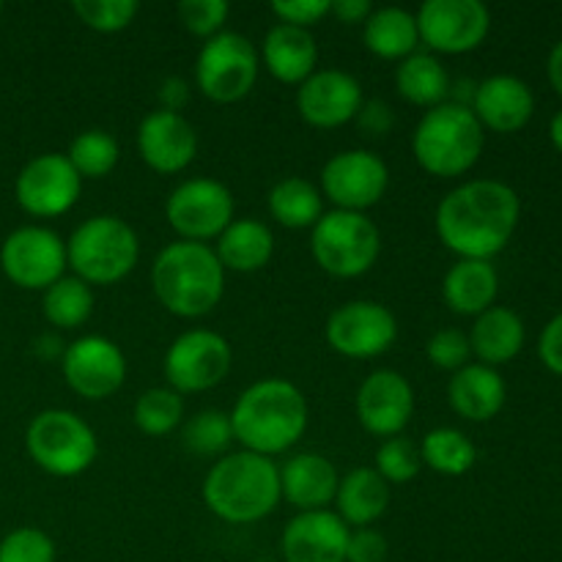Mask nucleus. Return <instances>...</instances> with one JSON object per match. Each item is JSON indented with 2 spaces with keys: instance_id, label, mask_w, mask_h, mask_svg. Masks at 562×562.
I'll return each mask as SVG.
<instances>
[{
  "instance_id": "nucleus-1",
  "label": "nucleus",
  "mask_w": 562,
  "mask_h": 562,
  "mask_svg": "<svg viewBox=\"0 0 562 562\" xmlns=\"http://www.w3.org/2000/svg\"><path fill=\"white\" fill-rule=\"evenodd\" d=\"M521 220V198L499 179H472L439 201L437 236L459 258L492 261L514 239Z\"/></svg>"
},
{
  "instance_id": "nucleus-2",
  "label": "nucleus",
  "mask_w": 562,
  "mask_h": 562,
  "mask_svg": "<svg viewBox=\"0 0 562 562\" xmlns=\"http://www.w3.org/2000/svg\"><path fill=\"white\" fill-rule=\"evenodd\" d=\"M228 417L241 450L274 459L305 437L311 409L294 382L261 379L236 398Z\"/></svg>"
},
{
  "instance_id": "nucleus-3",
  "label": "nucleus",
  "mask_w": 562,
  "mask_h": 562,
  "mask_svg": "<svg viewBox=\"0 0 562 562\" xmlns=\"http://www.w3.org/2000/svg\"><path fill=\"white\" fill-rule=\"evenodd\" d=\"M203 505L228 525H256L280 505V467L274 459L236 450L203 477Z\"/></svg>"
},
{
  "instance_id": "nucleus-4",
  "label": "nucleus",
  "mask_w": 562,
  "mask_h": 562,
  "mask_svg": "<svg viewBox=\"0 0 562 562\" xmlns=\"http://www.w3.org/2000/svg\"><path fill=\"white\" fill-rule=\"evenodd\" d=\"M151 289L173 316L203 318L223 300L225 269L212 245L170 241L151 263Z\"/></svg>"
},
{
  "instance_id": "nucleus-5",
  "label": "nucleus",
  "mask_w": 562,
  "mask_h": 562,
  "mask_svg": "<svg viewBox=\"0 0 562 562\" xmlns=\"http://www.w3.org/2000/svg\"><path fill=\"white\" fill-rule=\"evenodd\" d=\"M486 146V130L467 104L448 99L423 113L412 132V154L426 173L456 179L470 173Z\"/></svg>"
},
{
  "instance_id": "nucleus-6",
  "label": "nucleus",
  "mask_w": 562,
  "mask_h": 562,
  "mask_svg": "<svg viewBox=\"0 0 562 562\" xmlns=\"http://www.w3.org/2000/svg\"><path fill=\"white\" fill-rule=\"evenodd\" d=\"M66 261L82 283L115 285L140 261V239L126 220L93 214L66 239Z\"/></svg>"
},
{
  "instance_id": "nucleus-7",
  "label": "nucleus",
  "mask_w": 562,
  "mask_h": 562,
  "mask_svg": "<svg viewBox=\"0 0 562 562\" xmlns=\"http://www.w3.org/2000/svg\"><path fill=\"white\" fill-rule=\"evenodd\" d=\"M313 261L327 274L340 280H355L371 272L382 252V234L368 214L360 212H324L311 228Z\"/></svg>"
},
{
  "instance_id": "nucleus-8",
  "label": "nucleus",
  "mask_w": 562,
  "mask_h": 562,
  "mask_svg": "<svg viewBox=\"0 0 562 562\" xmlns=\"http://www.w3.org/2000/svg\"><path fill=\"white\" fill-rule=\"evenodd\" d=\"M25 448L33 464L55 477L82 475L99 456L93 428L69 409L38 412L25 431Z\"/></svg>"
},
{
  "instance_id": "nucleus-9",
  "label": "nucleus",
  "mask_w": 562,
  "mask_h": 562,
  "mask_svg": "<svg viewBox=\"0 0 562 562\" xmlns=\"http://www.w3.org/2000/svg\"><path fill=\"white\" fill-rule=\"evenodd\" d=\"M261 58L245 33L223 31L206 38L195 60V86L217 104H234L256 88Z\"/></svg>"
},
{
  "instance_id": "nucleus-10",
  "label": "nucleus",
  "mask_w": 562,
  "mask_h": 562,
  "mask_svg": "<svg viewBox=\"0 0 562 562\" xmlns=\"http://www.w3.org/2000/svg\"><path fill=\"white\" fill-rule=\"evenodd\" d=\"M234 366V349L214 329H187L168 346L162 360L165 382L179 395L214 390Z\"/></svg>"
},
{
  "instance_id": "nucleus-11",
  "label": "nucleus",
  "mask_w": 562,
  "mask_h": 562,
  "mask_svg": "<svg viewBox=\"0 0 562 562\" xmlns=\"http://www.w3.org/2000/svg\"><path fill=\"white\" fill-rule=\"evenodd\" d=\"M165 217L181 241L209 245L236 220L234 192L217 179H187L165 201Z\"/></svg>"
},
{
  "instance_id": "nucleus-12",
  "label": "nucleus",
  "mask_w": 562,
  "mask_h": 562,
  "mask_svg": "<svg viewBox=\"0 0 562 562\" xmlns=\"http://www.w3.org/2000/svg\"><path fill=\"white\" fill-rule=\"evenodd\" d=\"M415 16L420 44L437 58L472 53L492 31V11L481 0H426Z\"/></svg>"
},
{
  "instance_id": "nucleus-13",
  "label": "nucleus",
  "mask_w": 562,
  "mask_h": 562,
  "mask_svg": "<svg viewBox=\"0 0 562 562\" xmlns=\"http://www.w3.org/2000/svg\"><path fill=\"white\" fill-rule=\"evenodd\" d=\"M329 349L349 360H373L390 351L398 340V322L393 311L376 300H351L335 307L324 327Z\"/></svg>"
},
{
  "instance_id": "nucleus-14",
  "label": "nucleus",
  "mask_w": 562,
  "mask_h": 562,
  "mask_svg": "<svg viewBox=\"0 0 562 562\" xmlns=\"http://www.w3.org/2000/svg\"><path fill=\"white\" fill-rule=\"evenodd\" d=\"M390 187V168L368 148L338 151L322 168V195L340 212H360L376 206Z\"/></svg>"
},
{
  "instance_id": "nucleus-15",
  "label": "nucleus",
  "mask_w": 562,
  "mask_h": 562,
  "mask_svg": "<svg viewBox=\"0 0 562 562\" xmlns=\"http://www.w3.org/2000/svg\"><path fill=\"white\" fill-rule=\"evenodd\" d=\"M5 278L25 291H47L69 269L66 241L44 225H22L5 236L0 247Z\"/></svg>"
},
{
  "instance_id": "nucleus-16",
  "label": "nucleus",
  "mask_w": 562,
  "mask_h": 562,
  "mask_svg": "<svg viewBox=\"0 0 562 562\" xmlns=\"http://www.w3.org/2000/svg\"><path fill=\"white\" fill-rule=\"evenodd\" d=\"M60 371L71 393L86 401H104L126 382V357L104 335H82L60 355Z\"/></svg>"
},
{
  "instance_id": "nucleus-17",
  "label": "nucleus",
  "mask_w": 562,
  "mask_h": 562,
  "mask_svg": "<svg viewBox=\"0 0 562 562\" xmlns=\"http://www.w3.org/2000/svg\"><path fill=\"white\" fill-rule=\"evenodd\" d=\"M82 192V179L66 154H38L14 181V195L22 212L38 220H53L71 212Z\"/></svg>"
},
{
  "instance_id": "nucleus-18",
  "label": "nucleus",
  "mask_w": 562,
  "mask_h": 562,
  "mask_svg": "<svg viewBox=\"0 0 562 562\" xmlns=\"http://www.w3.org/2000/svg\"><path fill=\"white\" fill-rule=\"evenodd\" d=\"M357 420L379 439L401 437L415 415V390L398 371L379 368L362 379L357 390Z\"/></svg>"
},
{
  "instance_id": "nucleus-19",
  "label": "nucleus",
  "mask_w": 562,
  "mask_h": 562,
  "mask_svg": "<svg viewBox=\"0 0 562 562\" xmlns=\"http://www.w3.org/2000/svg\"><path fill=\"white\" fill-rule=\"evenodd\" d=\"M366 93L360 80L344 69H316L296 86V110L316 130H338L357 119Z\"/></svg>"
},
{
  "instance_id": "nucleus-20",
  "label": "nucleus",
  "mask_w": 562,
  "mask_h": 562,
  "mask_svg": "<svg viewBox=\"0 0 562 562\" xmlns=\"http://www.w3.org/2000/svg\"><path fill=\"white\" fill-rule=\"evenodd\" d=\"M137 154L154 173H181L198 157V132L181 113L151 110L137 126Z\"/></svg>"
},
{
  "instance_id": "nucleus-21",
  "label": "nucleus",
  "mask_w": 562,
  "mask_h": 562,
  "mask_svg": "<svg viewBox=\"0 0 562 562\" xmlns=\"http://www.w3.org/2000/svg\"><path fill=\"white\" fill-rule=\"evenodd\" d=\"M351 527L335 510L296 514L280 536L285 562H346Z\"/></svg>"
},
{
  "instance_id": "nucleus-22",
  "label": "nucleus",
  "mask_w": 562,
  "mask_h": 562,
  "mask_svg": "<svg viewBox=\"0 0 562 562\" xmlns=\"http://www.w3.org/2000/svg\"><path fill=\"white\" fill-rule=\"evenodd\" d=\"M470 110L481 121L483 130L514 135L530 124L536 113V97L521 77L492 75L475 86Z\"/></svg>"
},
{
  "instance_id": "nucleus-23",
  "label": "nucleus",
  "mask_w": 562,
  "mask_h": 562,
  "mask_svg": "<svg viewBox=\"0 0 562 562\" xmlns=\"http://www.w3.org/2000/svg\"><path fill=\"white\" fill-rule=\"evenodd\" d=\"M340 475L322 453H296L280 467V497L300 514L329 510L335 503Z\"/></svg>"
},
{
  "instance_id": "nucleus-24",
  "label": "nucleus",
  "mask_w": 562,
  "mask_h": 562,
  "mask_svg": "<svg viewBox=\"0 0 562 562\" xmlns=\"http://www.w3.org/2000/svg\"><path fill=\"white\" fill-rule=\"evenodd\" d=\"M508 401V384L497 368L470 362L448 382V404L470 423H488L503 412Z\"/></svg>"
},
{
  "instance_id": "nucleus-25",
  "label": "nucleus",
  "mask_w": 562,
  "mask_h": 562,
  "mask_svg": "<svg viewBox=\"0 0 562 562\" xmlns=\"http://www.w3.org/2000/svg\"><path fill=\"white\" fill-rule=\"evenodd\" d=\"M258 58L274 80L285 86H302L318 69V44L305 27L278 22L263 36Z\"/></svg>"
},
{
  "instance_id": "nucleus-26",
  "label": "nucleus",
  "mask_w": 562,
  "mask_h": 562,
  "mask_svg": "<svg viewBox=\"0 0 562 562\" xmlns=\"http://www.w3.org/2000/svg\"><path fill=\"white\" fill-rule=\"evenodd\" d=\"M499 274L492 261L459 258L442 280V300L456 316L477 318L497 305Z\"/></svg>"
},
{
  "instance_id": "nucleus-27",
  "label": "nucleus",
  "mask_w": 562,
  "mask_h": 562,
  "mask_svg": "<svg viewBox=\"0 0 562 562\" xmlns=\"http://www.w3.org/2000/svg\"><path fill=\"white\" fill-rule=\"evenodd\" d=\"M467 338H470V349L481 366L499 368L521 355L527 327L519 313L510 311V307L494 305L475 318Z\"/></svg>"
},
{
  "instance_id": "nucleus-28",
  "label": "nucleus",
  "mask_w": 562,
  "mask_h": 562,
  "mask_svg": "<svg viewBox=\"0 0 562 562\" xmlns=\"http://www.w3.org/2000/svg\"><path fill=\"white\" fill-rule=\"evenodd\" d=\"M333 505L351 530L373 527L390 508V483L373 467H357L340 477Z\"/></svg>"
},
{
  "instance_id": "nucleus-29",
  "label": "nucleus",
  "mask_w": 562,
  "mask_h": 562,
  "mask_svg": "<svg viewBox=\"0 0 562 562\" xmlns=\"http://www.w3.org/2000/svg\"><path fill=\"white\" fill-rule=\"evenodd\" d=\"M225 272L250 274L267 267L274 256V234L256 217H236L214 241Z\"/></svg>"
},
{
  "instance_id": "nucleus-30",
  "label": "nucleus",
  "mask_w": 562,
  "mask_h": 562,
  "mask_svg": "<svg viewBox=\"0 0 562 562\" xmlns=\"http://www.w3.org/2000/svg\"><path fill=\"white\" fill-rule=\"evenodd\" d=\"M362 44L368 53L382 60H404L420 47V31L417 16L401 5H382L373 9L371 16L362 22Z\"/></svg>"
},
{
  "instance_id": "nucleus-31",
  "label": "nucleus",
  "mask_w": 562,
  "mask_h": 562,
  "mask_svg": "<svg viewBox=\"0 0 562 562\" xmlns=\"http://www.w3.org/2000/svg\"><path fill=\"white\" fill-rule=\"evenodd\" d=\"M395 88L409 104L431 110L448 102L453 82L437 55L417 49L415 55L395 66Z\"/></svg>"
},
{
  "instance_id": "nucleus-32",
  "label": "nucleus",
  "mask_w": 562,
  "mask_h": 562,
  "mask_svg": "<svg viewBox=\"0 0 562 562\" xmlns=\"http://www.w3.org/2000/svg\"><path fill=\"white\" fill-rule=\"evenodd\" d=\"M267 206L274 223H280L283 228L291 231L313 228V225L324 217L322 190H318L313 181L302 179V176L280 179L278 184L269 190Z\"/></svg>"
},
{
  "instance_id": "nucleus-33",
  "label": "nucleus",
  "mask_w": 562,
  "mask_h": 562,
  "mask_svg": "<svg viewBox=\"0 0 562 562\" xmlns=\"http://www.w3.org/2000/svg\"><path fill=\"white\" fill-rule=\"evenodd\" d=\"M423 467L439 472V475L459 477L475 467L477 448L459 428H434L420 442Z\"/></svg>"
},
{
  "instance_id": "nucleus-34",
  "label": "nucleus",
  "mask_w": 562,
  "mask_h": 562,
  "mask_svg": "<svg viewBox=\"0 0 562 562\" xmlns=\"http://www.w3.org/2000/svg\"><path fill=\"white\" fill-rule=\"evenodd\" d=\"M93 291L75 274H64L58 283L49 285L42 296L44 318L55 329H77L88 324L93 313Z\"/></svg>"
},
{
  "instance_id": "nucleus-35",
  "label": "nucleus",
  "mask_w": 562,
  "mask_h": 562,
  "mask_svg": "<svg viewBox=\"0 0 562 562\" xmlns=\"http://www.w3.org/2000/svg\"><path fill=\"white\" fill-rule=\"evenodd\" d=\"M121 157L119 140L104 130H86L69 143L66 159L77 170L82 181L86 179H104L115 170Z\"/></svg>"
},
{
  "instance_id": "nucleus-36",
  "label": "nucleus",
  "mask_w": 562,
  "mask_h": 562,
  "mask_svg": "<svg viewBox=\"0 0 562 562\" xmlns=\"http://www.w3.org/2000/svg\"><path fill=\"white\" fill-rule=\"evenodd\" d=\"M132 417H135V426L146 437H168L170 431H176L184 423V398L176 390H170L168 384L151 387L135 401Z\"/></svg>"
},
{
  "instance_id": "nucleus-37",
  "label": "nucleus",
  "mask_w": 562,
  "mask_h": 562,
  "mask_svg": "<svg viewBox=\"0 0 562 562\" xmlns=\"http://www.w3.org/2000/svg\"><path fill=\"white\" fill-rule=\"evenodd\" d=\"M184 448L195 456H206V459H223L228 453L234 439V426H231V417L220 409H203L198 415H192L184 423Z\"/></svg>"
},
{
  "instance_id": "nucleus-38",
  "label": "nucleus",
  "mask_w": 562,
  "mask_h": 562,
  "mask_svg": "<svg viewBox=\"0 0 562 562\" xmlns=\"http://www.w3.org/2000/svg\"><path fill=\"white\" fill-rule=\"evenodd\" d=\"M77 20L97 33H121L135 22L140 3L137 0H75Z\"/></svg>"
},
{
  "instance_id": "nucleus-39",
  "label": "nucleus",
  "mask_w": 562,
  "mask_h": 562,
  "mask_svg": "<svg viewBox=\"0 0 562 562\" xmlns=\"http://www.w3.org/2000/svg\"><path fill=\"white\" fill-rule=\"evenodd\" d=\"M373 470H376L390 486L409 483L412 477H417V472L423 470L420 448L406 437L382 439V445H379L376 450V467H373Z\"/></svg>"
},
{
  "instance_id": "nucleus-40",
  "label": "nucleus",
  "mask_w": 562,
  "mask_h": 562,
  "mask_svg": "<svg viewBox=\"0 0 562 562\" xmlns=\"http://www.w3.org/2000/svg\"><path fill=\"white\" fill-rule=\"evenodd\" d=\"M0 562H55V543L38 527H16L0 541Z\"/></svg>"
},
{
  "instance_id": "nucleus-41",
  "label": "nucleus",
  "mask_w": 562,
  "mask_h": 562,
  "mask_svg": "<svg viewBox=\"0 0 562 562\" xmlns=\"http://www.w3.org/2000/svg\"><path fill=\"white\" fill-rule=\"evenodd\" d=\"M228 14L231 5L225 0H181L179 3L181 25L203 42L225 31Z\"/></svg>"
},
{
  "instance_id": "nucleus-42",
  "label": "nucleus",
  "mask_w": 562,
  "mask_h": 562,
  "mask_svg": "<svg viewBox=\"0 0 562 562\" xmlns=\"http://www.w3.org/2000/svg\"><path fill=\"white\" fill-rule=\"evenodd\" d=\"M426 357L431 366L442 368V371H461L464 366H470V338L467 333L456 327H442L439 333H434L426 344Z\"/></svg>"
},
{
  "instance_id": "nucleus-43",
  "label": "nucleus",
  "mask_w": 562,
  "mask_h": 562,
  "mask_svg": "<svg viewBox=\"0 0 562 562\" xmlns=\"http://www.w3.org/2000/svg\"><path fill=\"white\" fill-rule=\"evenodd\" d=\"M272 14L278 16L283 25L305 27L311 31L316 22L329 16V0H274Z\"/></svg>"
},
{
  "instance_id": "nucleus-44",
  "label": "nucleus",
  "mask_w": 562,
  "mask_h": 562,
  "mask_svg": "<svg viewBox=\"0 0 562 562\" xmlns=\"http://www.w3.org/2000/svg\"><path fill=\"white\" fill-rule=\"evenodd\" d=\"M390 543L373 527H360V530L349 532V543H346V562H387Z\"/></svg>"
},
{
  "instance_id": "nucleus-45",
  "label": "nucleus",
  "mask_w": 562,
  "mask_h": 562,
  "mask_svg": "<svg viewBox=\"0 0 562 562\" xmlns=\"http://www.w3.org/2000/svg\"><path fill=\"white\" fill-rule=\"evenodd\" d=\"M538 357H541L543 368L554 376L562 379V311L554 313L547 322V327L541 329V338H538Z\"/></svg>"
},
{
  "instance_id": "nucleus-46",
  "label": "nucleus",
  "mask_w": 562,
  "mask_h": 562,
  "mask_svg": "<svg viewBox=\"0 0 562 562\" xmlns=\"http://www.w3.org/2000/svg\"><path fill=\"white\" fill-rule=\"evenodd\" d=\"M355 121H360L362 130L371 132V135H384V132L393 126V113H390L387 104L379 102V99H368V102H362Z\"/></svg>"
},
{
  "instance_id": "nucleus-47",
  "label": "nucleus",
  "mask_w": 562,
  "mask_h": 562,
  "mask_svg": "<svg viewBox=\"0 0 562 562\" xmlns=\"http://www.w3.org/2000/svg\"><path fill=\"white\" fill-rule=\"evenodd\" d=\"M371 0H329V14L346 25H362L371 16Z\"/></svg>"
},
{
  "instance_id": "nucleus-48",
  "label": "nucleus",
  "mask_w": 562,
  "mask_h": 562,
  "mask_svg": "<svg viewBox=\"0 0 562 562\" xmlns=\"http://www.w3.org/2000/svg\"><path fill=\"white\" fill-rule=\"evenodd\" d=\"M190 99V82L181 80V77H168L159 86V108L170 110V113H181V108Z\"/></svg>"
},
{
  "instance_id": "nucleus-49",
  "label": "nucleus",
  "mask_w": 562,
  "mask_h": 562,
  "mask_svg": "<svg viewBox=\"0 0 562 562\" xmlns=\"http://www.w3.org/2000/svg\"><path fill=\"white\" fill-rule=\"evenodd\" d=\"M547 77H549V86L554 88V93L562 97V42H558L552 49H549Z\"/></svg>"
},
{
  "instance_id": "nucleus-50",
  "label": "nucleus",
  "mask_w": 562,
  "mask_h": 562,
  "mask_svg": "<svg viewBox=\"0 0 562 562\" xmlns=\"http://www.w3.org/2000/svg\"><path fill=\"white\" fill-rule=\"evenodd\" d=\"M549 137H552L554 148L562 154V108L552 115V121H549Z\"/></svg>"
},
{
  "instance_id": "nucleus-51",
  "label": "nucleus",
  "mask_w": 562,
  "mask_h": 562,
  "mask_svg": "<svg viewBox=\"0 0 562 562\" xmlns=\"http://www.w3.org/2000/svg\"><path fill=\"white\" fill-rule=\"evenodd\" d=\"M252 562H274V560H267V558H263V560H252Z\"/></svg>"
},
{
  "instance_id": "nucleus-52",
  "label": "nucleus",
  "mask_w": 562,
  "mask_h": 562,
  "mask_svg": "<svg viewBox=\"0 0 562 562\" xmlns=\"http://www.w3.org/2000/svg\"><path fill=\"white\" fill-rule=\"evenodd\" d=\"M0 11H3V3H0Z\"/></svg>"
}]
</instances>
